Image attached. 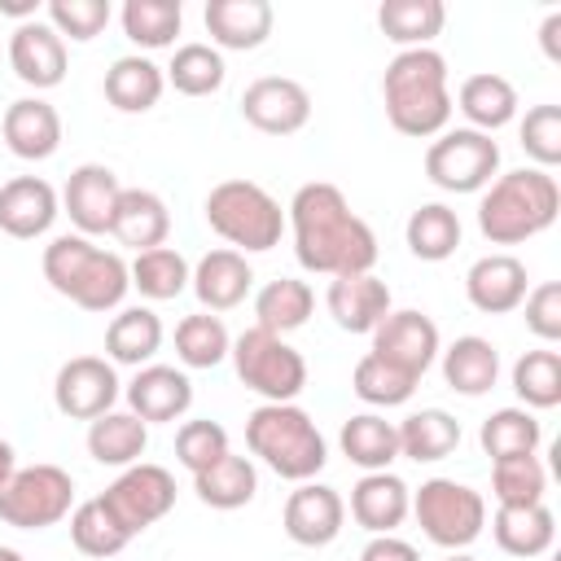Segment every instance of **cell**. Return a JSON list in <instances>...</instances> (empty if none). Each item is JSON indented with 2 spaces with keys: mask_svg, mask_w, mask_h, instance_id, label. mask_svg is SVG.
Returning a JSON list of instances; mask_svg holds the SVG:
<instances>
[{
  "mask_svg": "<svg viewBox=\"0 0 561 561\" xmlns=\"http://www.w3.org/2000/svg\"><path fill=\"white\" fill-rule=\"evenodd\" d=\"M289 228H294V254L307 272L359 276V272H373L377 263L373 228L351 210L346 193L329 180H311L294 193Z\"/></svg>",
  "mask_w": 561,
  "mask_h": 561,
  "instance_id": "6da1fadb",
  "label": "cell"
},
{
  "mask_svg": "<svg viewBox=\"0 0 561 561\" xmlns=\"http://www.w3.org/2000/svg\"><path fill=\"white\" fill-rule=\"evenodd\" d=\"M386 118L403 136H438L451 118V92H447V57L434 48H403L381 79Z\"/></svg>",
  "mask_w": 561,
  "mask_h": 561,
  "instance_id": "7a4b0ae2",
  "label": "cell"
},
{
  "mask_svg": "<svg viewBox=\"0 0 561 561\" xmlns=\"http://www.w3.org/2000/svg\"><path fill=\"white\" fill-rule=\"evenodd\" d=\"M561 210V188L548 171L522 167L508 175H495L478 202V228L491 245H517L552 228Z\"/></svg>",
  "mask_w": 561,
  "mask_h": 561,
  "instance_id": "3957f363",
  "label": "cell"
},
{
  "mask_svg": "<svg viewBox=\"0 0 561 561\" xmlns=\"http://www.w3.org/2000/svg\"><path fill=\"white\" fill-rule=\"evenodd\" d=\"M44 280L83 311H114L131 289L127 263L79 232L53 237L44 245Z\"/></svg>",
  "mask_w": 561,
  "mask_h": 561,
  "instance_id": "277c9868",
  "label": "cell"
},
{
  "mask_svg": "<svg viewBox=\"0 0 561 561\" xmlns=\"http://www.w3.org/2000/svg\"><path fill=\"white\" fill-rule=\"evenodd\" d=\"M245 443L276 478L289 482H311L329 460L324 434L298 403H259L245 416Z\"/></svg>",
  "mask_w": 561,
  "mask_h": 561,
  "instance_id": "5b68a950",
  "label": "cell"
},
{
  "mask_svg": "<svg viewBox=\"0 0 561 561\" xmlns=\"http://www.w3.org/2000/svg\"><path fill=\"white\" fill-rule=\"evenodd\" d=\"M206 224L228 241V245H237V254L241 250H272V245H280V232H285V210H280V202L263 188V184H254V180H224V184H215L210 193H206Z\"/></svg>",
  "mask_w": 561,
  "mask_h": 561,
  "instance_id": "8992f818",
  "label": "cell"
},
{
  "mask_svg": "<svg viewBox=\"0 0 561 561\" xmlns=\"http://www.w3.org/2000/svg\"><path fill=\"white\" fill-rule=\"evenodd\" d=\"M232 368L245 381V390L263 394V403H294L307 386V359L267 329H245L241 337H232Z\"/></svg>",
  "mask_w": 561,
  "mask_h": 561,
  "instance_id": "52a82bcc",
  "label": "cell"
},
{
  "mask_svg": "<svg viewBox=\"0 0 561 561\" xmlns=\"http://www.w3.org/2000/svg\"><path fill=\"white\" fill-rule=\"evenodd\" d=\"M412 513H416V526L425 530V539L447 552L469 548L486 526V500L456 478L421 482V491L412 495Z\"/></svg>",
  "mask_w": 561,
  "mask_h": 561,
  "instance_id": "ba28073f",
  "label": "cell"
},
{
  "mask_svg": "<svg viewBox=\"0 0 561 561\" xmlns=\"http://www.w3.org/2000/svg\"><path fill=\"white\" fill-rule=\"evenodd\" d=\"M75 478L61 465H26L0 486V522L13 530H44L70 517Z\"/></svg>",
  "mask_w": 561,
  "mask_h": 561,
  "instance_id": "9c48e42d",
  "label": "cell"
},
{
  "mask_svg": "<svg viewBox=\"0 0 561 561\" xmlns=\"http://www.w3.org/2000/svg\"><path fill=\"white\" fill-rule=\"evenodd\" d=\"M495 171H500V145L473 127L438 131V140H430L425 149V175L443 193H482Z\"/></svg>",
  "mask_w": 561,
  "mask_h": 561,
  "instance_id": "30bf717a",
  "label": "cell"
},
{
  "mask_svg": "<svg viewBox=\"0 0 561 561\" xmlns=\"http://www.w3.org/2000/svg\"><path fill=\"white\" fill-rule=\"evenodd\" d=\"M101 500H105V508L123 522L127 535H140V530H149L158 517L171 513V504H175V478H171V469H162V465L136 460V465H127V469L105 486Z\"/></svg>",
  "mask_w": 561,
  "mask_h": 561,
  "instance_id": "8fae6325",
  "label": "cell"
},
{
  "mask_svg": "<svg viewBox=\"0 0 561 561\" xmlns=\"http://www.w3.org/2000/svg\"><path fill=\"white\" fill-rule=\"evenodd\" d=\"M114 399H118V377H114V364L101 359V355H75L57 368V381H53V403L61 416L70 421H96L105 412H114Z\"/></svg>",
  "mask_w": 561,
  "mask_h": 561,
  "instance_id": "7c38bea8",
  "label": "cell"
},
{
  "mask_svg": "<svg viewBox=\"0 0 561 561\" xmlns=\"http://www.w3.org/2000/svg\"><path fill=\"white\" fill-rule=\"evenodd\" d=\"M241 114L267 136H294L311 118V92L289 75H263L241 92Z\"/></svg>",
  "mask_w": 561,
  "mask_h": 561,
  "instance_id": "4fadbf2b",
  "label": "cell"
},
{
  "mask_svg": "<svg viewBox=\"0 0 561 561\" xmlns=\"http://www.w3.org/2000/svg\"><path fill=\"white\" fill-rule=\"evenodd\" d=\"M373 355H381L386 364L403 368L408 377H425V368L438 359V324L425 311H390L377 329H373Z\"/></svg>",
  "mask_w": 561,
  "mask_h": 561,
  "instance_id": "5bb4252c",
  "label": "cell"
},
{
  "mask_svg": "<svg viewBox=\"0 0 561 561\" xmlns=\"http://www.w3.org/2000/svg\"><path fill=\"white\" fill-rule=\"evenodd\" d=\"M118 193H123V184L105 162H83L70 171V180L61 188V210L70 215L79 237H96V232H110Z\"/></svg>",
  "mask_w": 561,
  "mask_h": 561,
  "instance_id": "9a60e30c",
  "label": "cell"
},
{
  "mask_svg": "<svg viewBox=\"0 0 561 561\" xmlns=\"http://www.w3.org/2000/svg\"><path fill=\"white\" fill-rule=\"evenodd\" d=\"M285 535L302 548H324L342 535L346 522V504L333 486L324 482H298V491H289L285 500Z\"/></svg>",
  "mask_w": 561,
  "mask_h": 561,
  "instance_id": "2e32d148",
  "label": "cell"
},
{
  "mask_svg": "<svg viewBox=\"0 0 561 561\" xmlns=\"http://www.w3.org/2000/svg\"><path fill=\"white\" fill-rule=\"evenodd\" d=\"M9 66L35 92L39 88H57L66 79V39L39 18L18 22L13 35H9Z\"/></svg>",
  "mask_w": 561,
  "mask_h": 561,
  "instance_id": "e0dca14e",
  "label": "cell"
},
{
  "mask_svg": "<svg viewBox=\"0 0 561 561\" xmlns=\"http://www.w3.org/2000/svg\"><path fill=\"white\" fill-rule=\"evenodd\" d=\"M57 215H61V197L48 180L13 175L9 184H0V232H9L18 241H35L53 228Z\"/></svg>",
  "mask_w": 561,
  "mask_h": 561,
  "instance_id": "ac0fdd59",
  "label": "cell"
},
{
  "mask_svg": "<svg viewBox=\"0 0 561 561\" xmlns=\"http://www.w3.org/2000/svg\"><path fill=\"white\" fill-rule=\"evenodd\" d=\"M324 307H329V316H333L337 329H346V333H373L390 316V285L377 280L373 272L333 276L329 280V294H324Z\"/></svg>",
  "mask_w": 561,
  "mask_h": 561,
  "instance_id": "d6986e66",
  "label": "cell"
},
{
  "mask_svg": "<svg viewBox=\"0 0 561 561\" xmlns=\"http://www.w3.org/2000/svg\"><path fill=\"white\" fill-rule=\"evenodd\" d=\"M127 408L149 421H180L193 408V381L171 364H145L127 381Z\"/></svg>",
  "mask_w": 561,
  "mask_h": 561,
  "instance_id": "ffe728a7",
  "label": "cell"
},
{
  "mask_svg": "<svg viewBox=\"0 0 561 561\" xmlns=\"http://www.w3.org/2000/svg\"><path fill=\"white\" fill-rule=\"evenodd\" d=\"M0 131H4V145L26 162H44L61 149V114L44 96L13 101L0 118Z\"/></svg>",
  "mask_w": 561,
  "mask_h": 561,
  "instance_id": "44dd1931",
  "label": "cell"
},
{
  "mask_svg": "<svg viewBox=\"0 0 561 561\" xmlns=\"http://www.w3.org/2000/svg\"><path fill=\"white\" fill-rule=\"evenodd\" d=\"M412 513V491L399 473L381 469V473H364L351 486V517L368 530V535H394L403 526V517Z\"/></svg>",
  "mask_w": 561,
  "mask_h": 561,
  "instance_id": "7402d4cb",
  "label": "cell"
},
{
  "mask_svg": "<svg viewBox=\"0 0 561 561\" xmlns=\"http://www.w3.org/2000/svg\"><path fill=\"white\" fill-rule=\"evenodd\" d=\"M465 294L482 316L517 311L526 298V263L513 254H482L465 272Z\"/></svg>",
  "mask_w": 561,
  "mask_h": 561,
  "instance_id": "603a6c76",
  "label": "cell"
},
{
  "mask_svg": "<svg viewBox=\"0 0 561 561\" xmlns=\"http://www.w3.org/2000/svg\"><path fill=\"white\" fill-rule=\"evenodd\" d=\"M188 285H193V294H197V302L206 311H232V307L245 302V294L254 285V272H250L245 254H237V250H210V254L197 259Z\"/></svg>",
  "mask_w": 561,
  "mask_h": 561,
  "instance_id": "cb8c5ba5",
  "label": "cell"
},
{
  "mask_svg": "<svg viewBox=\"0 0 561 561\" xmlns=\"http://www.w3.org/2000/svg\"><path fill=\"white\" fill-rule=\"evenodd\" d=\"M110 232H114L118 245H131L136 254L158 250V245H167L171 210H167V202H162L153 188H123Z\"/></svg>",
  "mask_w": 561,
  "mask_h": 561,
  "instance_id": "d4e9b609",
  "label": "cell"
},
{
  "mask_svg": "<svg viewBox=\"0 0 561 561\" xmlns=\"http://www.w3.org/2000/svg\"><path fill=\"white\" fill-rule=\"evenodd\" d=\"M202 18H206L210 39L219 48H237V53L259 48L272 35V22H276L267 0H210Z\"/></svg>",
  "mask_w": 561,
  "mask_h": 561,
  "instance_id": "484cf974",
  "label": "cell"
},
{
  "mask_svg": "<svg viewBox=\"0 0 561 561\" xmlns=\"http://www.w3.org/2000/svg\"><path fill=\"white\" fill-rule=\"evenodd\" d=\"M491 535L508 557H543L557 539V517L548 504H500L491 517Z\"/></svg>",
  "mask_w": 561,
  "mask_h": 561,
  "instance_id": "4316f807",
  "label": "cell"
},
{
  "mask_svg": "<svg viewBox=\"0 0 561 561\" xmlns=\"http://www.w3.org/2000/svg\"><path fill=\"white\" fill-rule=\"evenodd\" d=\"M456 105L473 123V131H486L491 136V131H500V127H508L517 118V88L504 75L482 70V75H469L460 83Z\"/></svg>",
  "mask_w": 561,
  "mask_h": 561,
  "instance_id": "83f0119b",
  "label": "cell"
},
{
  "mask_svg": "<svg viewBox=\"0 0 561 561\" xmlns=\"http://www.w3.org/2000/svg\"><path fill=\"white\" fill-rule=\"evenodd\" d=\"M162 88H167V75L162 66H153L149 57L131 53V57H118L110 70H105V101L118 110V114H145L162 101Z\"/></svg>",
  "mask_w": 561,
  "mask_h": 561,
  "instance_id": "f1b7e54d",
  "label": "cell"
},
{
  "mask_svg": "<svg viewBox=\"0 0 561 561\" xmlns=\"http://www.w3.org/2000/svg\"><path fill=\"white\" fill-rule=\"evenodd\" d=\"M495 377H500V351H495L486 337L465 333V337H456V342L443 351V381H447L456 394L478 399V394H486V390L495 386Z\"/></svg>",
  "mask_w": 561,
  "mask_h": 561,
  "instance_id": "f546056e",
  "label": "cell"
},
{
  "mask_svg": "<svg viewBox=\"0 0 561 561\" xmlns=\"http://www.w3.org/2000/svg\"><path fill=\"white\" fill-rule=\"evenodd\" d=\"M145 447H149V425L136 412H105L88 425V456L96 465L127 469L145 456Z\"/></svg>",
  "mask_w": 561,
  "mask_h": 561,
  "instance_id": "4dcf8cb0",
  "label": "cell"
},
{
  "mask_svg": "<svg viewBox=\"0 0 561 561\" xmlns=\"http://www.w3.org/2000/svg\"><path fill=\"white\" fill-rule=\"evenodd\" d=\"M399 430V456L416 460V465H434V460H447L456 447H460V421L443 408H421L412 416H403Z\"/></svg>",
  "mask_w": 561,
  "mask_h": 561,
  "instance_id": "1f68e13d",
  "label": "cell"
},
{
  "mask_svg": "<svg viewBox=\"0 0 561 561\" xmlns=\"http://www.w3.org/2000/svg\"><path fill=\"white\" fill-rule=\"evenodd\" d=\"M337 443H342V456L351 465H359L364 473H381V469H390L399 460V430L386 416H377V412L351 416L342 425Z\"/></svg>",
  "mask_w": 561,
  "mask_h": 561,
  "instance_id": "d6a6232c",
  "label": "cell"
},
{
  "mask_svg": "<svg viewBox=\"0 0 561 561\" xmlns=\"http://www.w3.org/2000/svg\"><path fill=\"white\" fill-rule=\"evenodd\" d=\"M158 346H162V320L149 307H123L105 329V355L114 364L140 368L158 355Z\"/></svg>",
  "mask_w": 561,
  "mask_h": 561,
  "instance_id": "836d02e7",
  "label": "cell"
},
{
  "mask_svg": "<svg viewBox=\"0 0 561 561\" xmlns=\"http://www.w3.org/2000/svg\"><path fill=\"white\" fill-rule=\"evenodd\" d=\"M193 491H197V500L210 504V508H224V513H228V508H245V504L254 500V491H259V473H254L250 456L228 451V456H219L210 469L193 473Z\"/></svg>",
  "mask_w": 561,
  "mask_h": 561,
  "instance_id": "e575fe53",
  "label": "cell"
},
{
  "mask_svg": "<svg viewBox=\"0 0 561 561\" xmlns=\"http://www.w3.org/2000/svg\"><path fill=\"white\" fill-rule=\"evenodd\" d=\"M447 9L443 0H386L377 9V26L399 48H430V39L443 31Z\"/></svg>",
  "mask_w": 561,
  "mask_h": 561,
  "instance_id": "d590c367",
  "label": "cell"
},
{
  "mask_svg": "<svg viewBox=\"0 0 561 561\" xmlns=\"http://www.w3.org/2000/svg\"><path fill=\"white\" fill-rule=\"evenodd\" d=\"M316 307V294L307 280H294V276H280V280H267L259 294H254V324L267 329V333H294L307 324Z\"/></svg>",
  "mask_w": 561,
  "mask_h": 561,
  "instance_id": "8d00e7d4",
  "label": "cell"
},
{
  "mask_svg": "<svg viewBox=\"0 0 561 561\" xmlns=\"http://www.w3.org/2000/svg\"><path fill=\"white\" fill-rule=\"evenodd\" d=\"M403 237H408V250H412L416 259L443 263V259H451L456 245H460V215H456L451 206H443V202H425V206H416V210L408 215Z\"/></svg>",
  "mask_w": 561,
  "mask_h": 561,
  "instance_id": "74e56055",
  "label": "cell"
},
{
  "mask_svg": "<svg viewBox=\"0 0 561 561\" xmlns=\"http://www.w3.org/2000/svg\"><path fill=\"white\" fill-rule=\"evenodd\" d=\"M127 276H131V289H136L140 298L167 302V298H180V294L188 289V276H193V272H188V259H184L180 250L158 245V250L136 254L131 267H127Z\"/></svg>",
  "mask_w": 561,
  "mask_h": 561,
  "instance_id": "f35d334b",
  "label": "cell"
},
{
  "mask_svg": "<svg viewBox=\"0 0 561 561\" xmlns=\"http://www.w3.org/2000/svg\"><path fill=\"white\" fill-rule=\"evenodd\" d=\"M539 438H543V430H539L535 412H526V408H500L478 430V443L491 456V465L495 460H513V456H535Z\"/></svg>",
  "mask_w": 561,
  "mask_h": 561,
  "instance_id": "ab89813d",
  "label": "cell"
},
{
  "mask_svg": "<svg viewBox=\"0 0 561 561\" xmlns=\"http://www.w3.org/2000/svg\"><path fill=\"white\" fill-rule=\"evenodd\" d=\"M224 79H228V66H224L219 48L215 44H197V39L180 44L171 66H167V83L175 92H184V96H210V92L224 88Z\"/></svg>",
  "mask_w": 561,
  "mask_h": 561,
  "instance_id": "60d3db41",
  "label": "cell"
},
{
  "mask_svg": "<svg viewBox=\"0 0 561 561\" xmlns=\"http://www.w3.org/2000/svg\"><path fill=\"white\" fill-rule=\"evenodd\" d=\"M118 18H123V35L140 48H167L184 26L180 0H127Z\"/></svg>",
  "mask_w": 561,
  "mask_h": 561,
  "instance_id": "b9f144b4",
  "label": "cell"
},
{
  "mask_svg": "<svg viewBox=\"0 0 561 561\" xmlns=\"http://www.w3.org/2000/svg\"><path fill=\"white\" fill-rule=\"evenodd\" d=\"M228 351H232V337H228L219 316L197 311V316H184L175 324V355L184 368H215L228 359Z\"/></svg>",
  "mask_w": 561,
  "mask_h": 561,
  "instance_id": "7bdbcfd3",
  "label": "cell"
},
{
  "mask_svg": "<svg viewBox=\"0 0 561 561\" xmlns=\"http://www.w3.org/2000/svg\"><path fill=\"white\" fill-rule=\"evenodd\" d=\"M70 539L83 557H114L131 543V535L123 530V522L105 508V500H83L75 513H70Z\"/></svg>",
  "mask_w": 561,
  "mask_h": 561,
  "instance_id": "ee69618b",
  "label": "cell"
},
{
  "mask_svg": "<svg viewBox=\"0 0 561 561\" xmlns=\"http://www.w3.org/2000/svg\"><path fill=\"white\" fill-rule=\"evenodd\" d=\"M513 390L526 408H557L561 403V355L557 351H526L513 364Z\"/></svg>",
  "mask_w": 561,
  "mask_h": 561,
  "instance_id": "f6af8a7d",
  "label": "cell"
},
{
  "mask_svg": "<svg viewBox=\"0 0 561 561\" xmlns=\"http://www.w3.org/2000/svg\"><path fill=\"white\" fill-rule=\"evenodd\" d=\"M351 386H355V394H359L364 403H373V408H399V403L412 399L416 377H408L403 368H394V364H386L381 355L368 351V355L355 364Z\"/></svg>",
  "mask_w": 561,
  "mask_h": 561,
  "instance_id": "bcb514c9",
  "label": "cell"
},
{
  "mask_svg": "<svg viewBox=\"0 0 561 561\" xmlns=\"http://www.w3.org/2000/svg\"><path fill=\"white\" fill-rule=\"evenodd\" d=\"M543 491H548V473L539 456H513L491 465V495L500 504H543Z\"/></svg>",
  "mask_w": 561,
  "mask_h": 561,
  "instance_id": "7dc6e473",
  "label": "cell"
},
{
  "mask_svg": "<svg viewBox=\"0 0 561 561\" xmlns=\"http://www.w3.org/2000/svg\"><path fill=\"white\" fill-rule=\"evenodd\" d=\"M228 430L219 421H184L180 434H175V460L188 469V473H202L210 469L219 456H228Z\"/></svg>",
  "mask_w": 561,
  "mask_h": 561,
  "instance_id": "c3c4849f",
  "label": "cell"
},
{
  "mask_svg": "<svg viewBox=\"0 0 561 561\" xmlns=\"http://www.w3.org/2000/svg\"><path fill=\"white\" fill-rule=\"evenodd\" d=\"M110 22V0H48V26L66 39H96Z\"/></svg>",
  "mask_w": 561,
  "mask_h": 561,
  "instance_id": "681fc988",
  "label": "cell"
},
{
  "mask_svg": "<svg viewBox=\"0 0 561 561\" xmlns=\"http://www.w3.org/2000/svg\"><path fill=\"white\" fill-rule=\"evenodd\" d=\"M522 149L539 162V171L561 162V105H535L522 118Z\"/></svg>",
  "mask_w": 561,
  "mask_h": 561,
  "instance_id": "f907efd6",
  "label": "cell"
},
{
  "mask_svg": "<svg viewBox=\"0 0 561 561\" xmlns=\"http://www.w3.org/2000/svg\"><path fill=\"white\" fill-rule=\"evenodd\" d=\"M526 329L539 342H561V285L543 280L535 289H526Z\"/></svg>",
  "mask_w": 561,
  "mask_h": 561,
  "instance_id": "816d5d0a",
  "label": "cell"
},
{
  "mask_svg": "<svg viewBox=\"0 0 561 561\" xmlns=\"http://www.w3.org/2000/svg\"><path fill=\"white\" fill-rule=\"evenodd\" d=\"M359 561H421V552L399 535H373L359 552Z\"/></svg>",
  "mask_w": 561,
  "mask_h": 561,
  "instance_id": "f5cc1de1",
  "label": "cell"
},
{
  "mask_svg": "<svg viewBox=\"0 0 561 561\" xmlns=\"http://www.w3.org/2000/svg\"><path fill=\"white\" fill-rule=\"evenodd\" d=\"M557 35H561V13H548L543 26H539V39H543L548 61H561V44H557Z\"/></svg>",
  "mask_w": 561,
  "mask_h": 561,
  "instance_id": "db71d44e",
  "label": "cell"
},
{
  "mask_svg": "<svg viewBox=\"0 0 561 561\" xmlns=\"http://www.w3.org/2000/svg\"><path fill=\"white\" fill-rule=\"evenodd\" d=\"M13 473H18V456H13V447L0 438V486H4Z\"/></svg>",
  "mask_w": 561,
  "mask_h": 561,
  "instance_id": "11a10c76",
  "label": "cell"
},
{
  "mask_svg": "<svg viewBox=\"0 0 561 561\" xmlns=\"http://www.w3.org/2000/svg\"><path fill=\"white\" fill-rule=\"evenodd\" d=\"M0 13H13V18H22V22H31V13H35V0H0Z\"/></svg>",
  "mask_w": 561,
  "mask_h": 561,
  "instance_id": "9f6ffc18",
  "label": "cell"
},
{
  "mask_svg": "<svg viewBox=\"0 0 561 561\" xmlns=\"http://www.w3.org/2000/svg\"><path fill=\"white\" fill-rule=\"evenodd\" d=\"M0 561H26V557H22L18 548H4V543H0Z\"/></svg>",
  "mask_w": 561,
  "mask_h": 561,
  "instance_id": "6f0895ef",
  "label": "cell"
},
{
  "mask_svg": "<svg viewBox=\"0 0 561 561\" xmlns=\"http://www.w3.org/2000/svg\"><path fill=\"white\" fill-rule=\"evenodd\" d=\"M443 561H473V557H469V552H447Z\"/></svg>",
  "mask_w": 561,
  "mask_h": 561,
  "instance_id": "680465c9",
  "label": "cell"
}]
</instances>
